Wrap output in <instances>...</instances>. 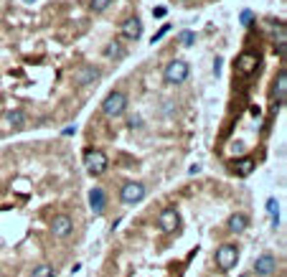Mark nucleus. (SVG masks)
Returning <instances> with one entry per match:
<instances>
[{
	"label": "nucleus",
	"mask_w": 287,
	"mask_h": 277,
	"mask_svg": "<svg viewBox=\"0 0 287 277\" xmlns=\"http://www.w3.org/2000/svg\"><path fill=\"white\" fill-rule=\"evenodd\" d=\"M188 77H191V66H188L183 59H173V61L165 64V69H163V79H165V84H173V86L186 84Z\"/></svg>",
	"instance_id": "1"
},
{
	"label": "nucleus",
	"mask_w": 287,
	"mask_h": 277,
	"mask_svg": "<svg viewBox=\"0 0 287 277\" xmlns=\"http://www.w3.org/2000/svg\"><path fill=\"white\" fill-rule=\"evenodd\" d=\"M125 110H127V94L119 92V89L110 92L107 97H104V102H102V112L107 114V117H112V120L115 117H122Z\"/></svg>",
	"instance_id": "2"
},
{
	"label": "nucleus",
	"mask_w": 287,
	"mask_h": 277,
	"mask_svg": "<svg viewBox=\"0 0 287 277\" xmlns=\"http://www.w3.org/2000/svg\"><path fill=\"white\" fill-rule=\"evenodd\" d=\"M84 166H86L89 176H102V173L110 168V158H107V153L99 150V148H89L84 153Z\"/></svg>",
	"instance_id": "3"
},
{
	"label": "nucleus",
	"mask_w": 287,
	"mask_h": 277,
	"mask_svg": "<svg viewBox=\"0 0 287 277\" xmlns=\"http://www.w3.org/2000/svg\"><path fill=\"white\" fill-rule=\"evenodd\" d=\"M239 259V247L236 244H221L216 249V265L221 272H229Z\"/></svg>",
	"instance_id": "4"
},
{
	"label": "nucleus",
	"mask_w": 287,
	"mask_h": 277,
	"mask_svg": "<svg viewBox=\"0 0 287 277\" xmlns=\"http://www.w3.org/2000/svg\"><path fill=\"white\" fill-rule=\"evenodd\" d=\"M145 194H147L145 183H140V181H130V183L122 186V191H119V198H122V203H127V206H135V203H140V201L145 198Z\"/></svg>",
	"instance_id": "5"
},
{
	"label": "nucleus",
	"mask_w": 287,
	"mask_h": 277,
	"mask_svg": "<svg viewBox=\"0 0 287 277\" xmlns=\"http://www.w3.org/2000/svg\"><path fill=\"white\" fill-rule=\"evenodd\" d=\"M102 77V71L94 66V64H82L77 71H74V82L79 86H89V84H97Z\"/></svg>",
	"instance_id": "6"
},
{
	"label": "nucleus",
	"mask_w": 287,
	"mask_h": 277,
	"mask_svg": "<svg viewBox=\"0 0 287 277\" xmlns=\"http://www.w3.org/2000/svg\"><path fill=\"white\" fill-rule=\"evenodd\" d=\"M180 226V214L175 211V209H163L160 214H158V229L160 231H165V234H173V231Z\"/></svg>",
	"instance_id": "7"
},
{
	"label": "nucleus",
	"mask_w": 287,
	"mask_h": 277,
	"mask_svg": "<svg viewBox=\"0 0 287 277\" xmlns=\"http://www.w3.org/2000/svg\"><path fill=\"white\" fill-rule=\"evenodd\" d=\"M74 231V222H71V216H66V214H58V216H54V222H51V234L56 237V239H66L69 234Z\"/></svg>",
	"instance_id": "8"
},
{
	"label": "nucleus",
	"mask_w": 287,
	"mask_h": 277,
	"mask_svg": "<svg viewBox=\"0 0 287 277\" xmlns=\"http://www.w3.org/2000/svg\"><path fill=\"white\" fill-rule=\"evenodd\" d=\"M275 270H277V259H275V254L264 252V254L257 257V262H254V272L259 275V277H269V275H275Z\"/></svg>",
	"instance_id": "9"
},
{
	"label": "nucleus",
	"mask_w": 287,
	"mask_h": 277,
	"mask_svg": "<svg viewBox=\"0 0 287 277\" xmlns=\"http://www.w3.org/2000/svg\"><path fill=\"white\" fill-rule=\"evenodd\" d=\"M119 33H122V38H127V41H138L143 36V21L138 16H130L122 26H119Z\"/></svg>",
	"instance_id": "10"
},
{
	"label": "nucleus",
	"mask_w": 287,
	"mask_h": 277,
	"mask_svg": "<svg viewBox=\"0 0 287 277\" xmlns=\"http://www.w3.org/2000/svg\"><path fill=\"white\" fill-rule=\"evenodd\" d=\"M89 206H92L94 214H102L104 206H107V194H104V188L94 186L92 191H89Z\"/></svg>",
	"instance_id": "11"
},
{
	"label": "nucleus",
	"mask_w": 287,
	"mask_h": 277,
	"mask_svg": "<svg viewBox=\"0 0 287 277\" xmlns=\"http://www.w3.org/2000/svg\"><path fill=\"white\" fill-rule=\"evenodd\" d=\"M257 64H259V59H257L254 54H241L236 59V71L239 74H252V71L257 69Z\"/></svg>",
	"instance_id": "12"
},
{
	"label": "nucleus",
	"mask_w": 287,
	"mask_h": 277,
	"mask_svg": "<svg viewBox=\"0 0 287 277\" xmlns=\"http://www.w3.org/2000/svg\"><path fill=\"white\" fill-rule=\"evenodd\" d=\"M254 158H241V160H234V163H231V170L236 173V176L239 178H247V176H252V173H254Z\"/></svg>",
	"instance_id": "13"
},
{
	"label": "nucleus",
	"mask_w": 287,
	"mask_h": 277,
	"mask_svg": "<svg viewBox=\"0 0 287 277\" xmlns=\"http://www.w3.org/2000/svg\"><path fill=\"white\" fill-rule=\"evenodd\" d=\"M247 226H249V216L247 214H231L229 222H226V229L234 231V234H241Z\"/></svg>",
	"instance_id": "14"
},
{
	"label": "nucleus",
	"mask_w": 287,
	"mask_h": 277,
	"mask_svg": "<svg viewBox=\"0 0 287 277\" xmlns=\"http://www.w3.org/2000/svg\"><path fill=\"white\" fill-rule=\"evenodd\" d=\"M285 92H287V71H285V69H280V74L275 77V92H272V94H275V99L280 102V105L285 102Z\"/></svg>",
	"instance_id": "15"
},
{
	"label": "nucleus",
	"mask_w": 287,
	"mask_h": 277,
	"mask_svg": "<svg viewBox=\"0 0 287 277\" xmlns=\"http://www.w3.org/2000/svg\"><path fill=\"white\" fill-rule=\"evenodd\" d=\"M8 127H16V130H21V127H26V114H23V110H13V112H8L5 114V120H3Z\"/></svg>",
	"instance_id": "16"
},
{
	"label": "nucleus",
	"mask_w": 287,
	"mask_h": 277,
	"mask_svg": "<svg viewBox=\"0 0 287 277\" xmlns=\"http://www.w3.org/2000/svg\"><path fill=\"white\" fill-rule=\"evenodd\" d=\"M104 59H110V61H119V59H125V49H122V43L112 41L110 46L104 49Z\"/></svg>",
	"instance_id": "17"
},
{
	"label": "nucleus",
	"mask_w": 287,
	"mask_h": 277,
	"mask_svg": "<svg viewBox=\"0 0 287 277\" xmlns=\"http://www.w3.org/2000/svg\"><path fill=\"white\" fill-rule=\"evenodd\" d=\"M112 3H115V0H89V10H92V13H104Z\"/></svg>",
	"instance_id": "18"
},
{
	"label": "nucleus",
	"mask_w": 287,
	"mask_h": 277,
	"mask_svg": "<svg viewBox=\"0 0 287 277\" xmlns=\"http://www.w3.org/2000/svg\"><path fill=\"white\" fill-rule=\"evenodd\" d=\"M56 275V267H51V265H38V267H33V275L31 277H54Z\"/></svg>",
	"instance_id": "19"
},
{
	"label": "nucleus",
	"mask_w": 287,
	"mask_h": 277,
	"mask_svg": "<svg viewBox=\"0 0 287 277\" xmlns=\"http://www.w3.org/2000/svg\"><path fill=\"white\" fill-rule=\"evenodd\" d=\"M178 41L183 43V46H193V43H196V33L193 31H183V33L178 36Z\"/></svg>",
	"instance_id": "20"
},
{
	"label": "nucleus",
	"mask_w": 287,
	"mask_h": 277,
	"mask_svg": "<svg viewBox=\"0 0 287 277\" xmlns=\"http://www.w3.org/2000/svg\"><path fill=\"white\" fill-rule=\"evenodd\" d=\"M267 211H269L272 222H275V226H277V198H269L267 201Z\"/></svg>",
	"instance_id": "21"
},
{
	"label": "nucleus",
	"mask_w": 287,
	"mask_h": 277,
	"mask_svg": "<svg viewBox=\"0 0 287 277\" xmlns=\"http://www.w3.org/2000/svg\"><path fill=\"white\" fill-rule=\"evenodd\" d=\"M254 21V13L252 10H241V26H252Z\"/></svg>",
	"instance_id": "22"
},
{
	"label": "nucleus",
	"mask_w": 287,
	"mask_h": 277,
	"mask_svg": "<svg viewBox=\"0 0 287 277\" xmlns=\"http://www.w3.org/2000/svg\"><path fill=\"white\" fill-rule=\"evenodd\" d=\"M168 28H171V26H163V28H160V31H158V33L153 36V43H158V41H160V38H163L165 33H168Z\"/></svg>",
	"instance_id": "23"
},
{
	"label": "nucleus",
	"mask_w": 287,
	"mask_h": 277,
	"mask_svg": "<svg viewBox=\"0 0 287 277\" xmlns=\"http://www.w3.org/2000/svg\"><path fill=\"white\" fill-rule=\"evenodd\" d=\"M221 64H224V61H221L219 56H216V59H214V74H216V77L221 74Z\"/></svg>",
	"instance_id": "24"
},
{
	"label": "nucleus",
	"mask_w": 287,
	"mask_h": 277,
	"mask_svg": "<svg viewBox=\"0 0 287 277\" xmlns=\"http://www.w3.org/2000/svg\"><path fill=\"white\" fill-rule=\"evenodd\" d=\"M140 125H143L140 117H132V120H130V127H140Z\"/></svg>",
	"instance_id": "25"
},
{
	"label": "nucleus",
	"mask_w": 287,
	"mask_h": 277,
	"mask_svg": "<svg viewBox=\"0 0 287 277\" xmlns=\"http://www.w3.org/2000/svg\"><path fill=\"white\" fill-rule=\"evenodd\" d=\"M153 16H158V18H163V16H165V8H155V10H153Z\"/></svg>",
	"instance_id": "26"
},
{
	"label": "nucleus",
	"mask_w": 287,
	"mask_h": 277,
	"mask_svg": "<svg viewBox=\"0 0 287 277\" xmlns=\"http://www.w3.org/2000/svg\"><path fill=\"white\" fill-rule=\"evenodd\" d=\"M26 3H33V0H26Z\"/></svg>",
	"instance_id": "27"
},
{
	"label": "nucleus",
	"mask_w": 287,
	"mask_h": 277,
	"mask_svg": "<svg viewBox=\"0 0 287 277\" xmlns=\"http://www.w3.org/2000/svg\"><path fill=\"white\" fill-rule=\"evenodd\" d=\"M241 277H249V275H241Z\"/></svg>",
	"instance_id": "28"
}]
</instances>
